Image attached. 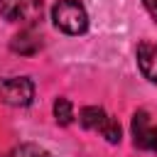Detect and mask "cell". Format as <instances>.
Segmentation results:
<instances>
[{
  "label": "cell",
  "instance_id": "1",
  "mask_svg": "<svg viewBox=\"0 0 157 157\" xmlns=\"http://www.w3.org/2000/svg\"><path fill=\"white\" fill-rule=\"evenodd\" d=\"M52 20L64 34H83L88 29V12L78 0H56L52 7Z\"/></svg>",
  "mask_w": 157,
  "mask_h": 157
},
{
  "label": "cell",
  "instance_id": "2",
  "mask_svg": "<svg viewBox=\"0 0 157 157\" xmlns=\"http://www.w3.org/2000/svg\"><path fill=\"white\" fill-rule=\"evenodd\" d=\"M42 12H44V0H0V15L7 22L34 27L42 20Z\"/></svg>",
  "mask_w": 157,
  "mask_h": 157
},
{
  "label": "cell",
  "instance_id": "3",
  "mask_svg": "<svg viewBox=\"0 0 157 157\" xmlns=\"http://www.w3.org/2000/svg\"><path fill=\"white\" fill-rule=\"evenodd\" d=\"M0 101L12 108H25L34 101V83L27 76L0 78Z\"/></svg>",
  "mask_w": 157,
  "mask_h": 157
},
{
  "label": "cell",
  "instance_id": "4",
  "mask_svg": "<svg viewBox=\"0 0 157 157\" xmlns=\"http://www.w3.org/2000/svg\"><path fill=\"white\" fill-rule=\"evenodd\" d=\"M132 145L145 152H157V125L150 120L145 108L132 115Z\"/></svg>",
  "mask_w": 157,
  "mask_h": 157
},
{
  "label": "cell",
  "instance_id": "5",
  "mask_svg": "<svg viewBox=\"0 0 157 157\" xmlns=\"http://www.w3.org/2000/svg\"><path fill=\"white\" fill-rule=\"evenodd\" d=\"M137 66H140V74L157 86V42H140L137 44Z\"/></svg>",
  "mask_w": 157,
  "mask_h": 157
},
{
  "label": "cell",
  "instance_id": "6",
  "mask_svg": "<svg viewBox=\"0 0 157 157\" xmlns=\"http://www.w3.org/2000/svg\"><path fill=\"white\" fill-rule=\"evenodd\" d=\"M105 115H108V113H105L101 105H86V108H81V113H78V123H81L86 130H98V125L103 123Z\"/></svg>",
  "mask_w": 157,
  "mask_h": 157
},
{
  "label": "cell",
  "instance_id": "7",
  "mask_svg": "<svg viewBox=\"0 0 157 157\" xmlns=\"http://www.w3.org/2000/svg\"><path fill=\"white\" fill-rule=\"evenodd\" d=\"M39 47H42V42H39L34 34H29V32L17 34V37L12 39V44H10V49H12V52H20V54H34Z\"/></svg>",
  "mask_w": 157,
  "mask_h": 157
},
{
  "label": "cell",
  "instance_id": "8",
  "mask_svg": "<svg viewBox=\"0 0 157 157\" xmlns=\"http://www.w3.org/2000/svg\"><path fill=\"white\" fill-rule=\"evenodd\" d=\"M98 132H101L110 145H118V142H120V135H123L120 123H118L113 115H105V118H103V123L98 125Z\"/></svg>",
  "mask_w": 157,
  "mask_h": 157
},
{
  "label": "cell",
  "instance_id": "9",
  "mask_svg": "<svg viewBox=\"0 0 157 157\" xmlns=\"http://www.w3.org/2000/svg\"><path fill=\"white\" fill-rule=\"evenodd\" d=\"M5 157H54V155L34 142H25V145H17L15 150H10Z\"/></svg>",
  "mask_w": 157,
  "mask_h": 157
},
{
  "label": "cell",
  "instance_id": "10",
  "mask_svg": "<svg viewBox=\"0 0 157 157\" xmlns=\"http://www.w3.org/2000/svg\"><path fill=\"white\" fill-rule=\"evenodd\" d=\"M54 118L59 125H69L74 120V105L69 98H56L54 101Z\"/></svg>",
  "mask_w": 157,
  "mask_h": 157
},
{
  "label": "cell",
  "instance_id": "11",
  "mask_svg": "<svg viewBox=\"0 0 157 157\" xmlns=\"http://www.w3.org/2000/svg\"><path fill=\"white\" fill-rule=\"evenodd\" d=\"M145 2V7H147V12L152 15V20L157 22V0H142Z\"/></svg>",
  "mask_w": 157,
  "mask_h": 157
}]
</instances>
